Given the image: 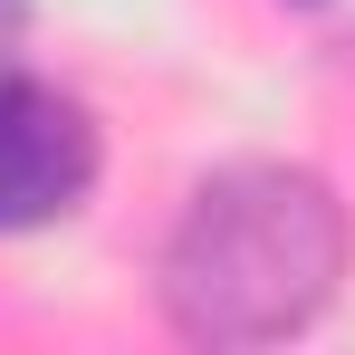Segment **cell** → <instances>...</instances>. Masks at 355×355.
Listing matches in <instances>:
<instances>
[{
  "instance_id": "6da1fadb",
  "label": "cell",
  "mask_w": 355,
  "mask_h": 355,
  "mask_svg": "<svg viewBox=\"0 0 355 355\" xmlns=\"http://www.w3.org/2000/svg\"><path fill=\"white\" fill-rule=\"evenodd\" d=\"M355 221L336 182L307 164H221L192 182L173 240H164V317L182 346H279L327 317L346 288Z\"/></svg>"
},
{
  "instance_id": "7a4b0ae2",
  "label": "cell",
  "mask_w": 355,
  "mask_h": 355,
  "mask_svg": "<svg viewBox=\"0 0 355 355\" xmlns=\"http://www.w3.org/2000/svg\"><path fill=\"white\" fill-rule=\"evenodd\" d=\"M96 173H106L96 116H87L67 87H49V77L0 67V240L67 221V211L96 192Z\"/></svg>"
},
{
  "instance_id": "3957f363",
  "label": "cell",
  "mask_w": 355,
  "mask_h": 355,
  "mask_svg": "<svg viewBox=\"0 0 355 355\" xmlns=\"http://www.w3.org/2000/svg\"><path fill=\"white\" fill-rule=\"evenodd\" d=\"M19 19H29V0H0V67H10V39H19Z\"/></svg>"
}]
</instances>
